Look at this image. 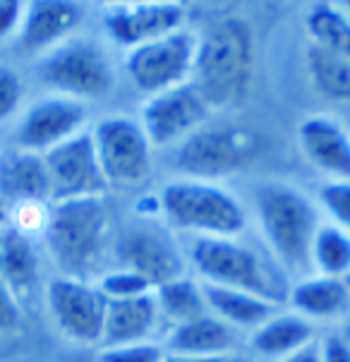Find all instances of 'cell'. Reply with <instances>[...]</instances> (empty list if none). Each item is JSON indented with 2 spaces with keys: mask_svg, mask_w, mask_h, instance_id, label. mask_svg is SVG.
Listing matches in <instances>:
<instances>
[{
  "mask_svg": "<svg viewBox=\"0 0 350 362\" xmlns=\"http://www.w3.org/2000/svg\"><path fill=\"white\" fill-rule=\"evenodd\" d=\"M187 264L197 274L199 284L233 288L267 303L288 305L293 279L264 245L235 238H187Z\"/></svg>",
  "mask_w": 350,
  "mask_h": 362,
  "instance_id": "obj_1",
  "label": "cell"
},
{
  "mask_svg": "<svg viewBox=\"0 0 350 362\" xmlns=\"http://www.w3.org/2000/svg\"><path fill=\"white\" fill-rule=\"evenodd\" d=\"M113 216L106 197L72 199L51 204L41 243L60 272L58 276L96 284L113 252Z\"/></svg>",
  "mask_w": 350,
  "mask_h": 362,
  "instance_id": "obj_2",
  "label": "cell"
},
{
  "mask_svg": "<svg viewBox=\"0 0 350 362\" xmlns=\"http://www.w3.org/2000/svg\"><path fill=\"white\" fill-rule=\"evenodd\" d=\"M252 206L264 247L293 281L312 274V240L322 226L319 206L286 180H262L252 189Z\"/></svg>",
  "mask_w": 350,
  "mask_h": 362,
  "instance_id": "obj_3",
  "label": "cell"
},
{
  "mask_svg": "<svg viewBox=\"0 0 350 362\" xmlns=\"http://www.w3.org/2000/svg\"><path fill=\"white\" fill-rule=\"evenodd\" d=\"M255 77V36L240 17H221L197 36L192 84L211 110L247 99Z\"/></svg>",
  "mask_w": 350,
  "mask_h": 362,
  "instance_id": "obj_4",
  "label": "cell"
},
{
  "mask_svg": "<svg viewBox=\"0 0 350 362\" xmlns=\"http://www.w3.org/2000/svg\"><path fill=\"white\" fill-rule=\"evenodd\" d=\"M158 216L177 235L187 238H235L247 228L243 202L214 180L173 177L156 194Z\"/></svg>",
  "mask_w": 350,
  "mask_h": 362,
  "instance_id": "obj_5",
  "label": "cell"
},
{
  "mask_svg": "<svg viewBox=\"0 0 350 362\" xmlns=\"http://www.w3.org/2000/svg\"><path fill=\"white\" fill-rule=\"evenodd\" d=\"M110 257L115 267L137 274L153 291L189 274L185 240L168 228L161 216L149 214H137L115 230Z\"/></svg>",
  "mask_w": 350,
  "mask_h": 362,
  "instance_id": "obj_6",
  "label": "cell"
},
{
  "mask_svg": "<svg viewBox=\"0 0 350 362\" xmlns=\"http://www.w3.org/2000/svg\"><path fill=\"white\" fill-rule=\"evenodd\" d=\"M264 149V137L243 122L218 120L202 125L173 149V165L182 177L214 180L247 168Z\"/></svg>",
  "mask_w": 350,
  "mask_h": 362,
  "instance_id": "obj_7",
  "label": "cell"
},
{
  "mask_svg": "<svg viewBox=\"0 0 350 362\" xmlns=\"http://www.w3.org/2000/svg\"><path fill=\"white\" fill-rule=\"evenodd\" d=\"M36 77L55 96H67L82 103L106 96L115 84L108 53L96 41L82 36H72L41 55L36 63Z\"/></svg>",
  "mask_w": 350,
  "mask_h": 362,
  "instance_id": "obj_8",
  "label": "cell"
},
{
  "mask_svg": "<svg viewBox=\"0 0 350 362\" xmlns=\"http://www.w3.org/2000/svg\"><path fill=\"white\" fill-rule=\"evenodd\" d=\"M91 142L108 187H137L151 175L153 146L132 115H106L91 127Z\"/></svg>",
  "mask_w": 350,
  "mask_h": 362,
  "instance_id": "obj_9",
  "label": "cell"
},
{
  "mask_svg": "<svg viewBox=\"0 0 350 362\" xmlns=\"http://www.w3.org/2000/svg\"><path fill=\"white\" fill-rule=\"evenodd\" d=\"M194 53L197 34L189 29H177L173 34L127 51L125 75L132 87L149 99L161 91L182 87L192 79Z\"/></svg>",
  "mask_w": 350,
  "mask_h": 362,
  "instance_id": "obj_10",
  "label": "cell"
},
{
  "mask_svg": "<svg viewBox=\"0 0 350 362\" xmlns=\"http://www.w3.org/2000/svg\"><path fill=\"white\" fill-rule=\"evenodd\" d=\"M51 187V204L72 199L106 197L108 182L96 156L91 132L84 130L44 154Z\"/></svg>",
  "mask_w": 350,
  "mask_h": 362,
  "instance_id": "obj_11",
  "label": "cell"
},
{
  "mask_svg": "<svg viewBox=\"0 0 350 362\" xmlns=\"http://www.w3.org/2000/svg\"><path fill=\"white\" fill-rule=\"evenodd\" d=\"M211 113L214 110L202 99L199 91L187 82L182 87L149 96L139 113V122L153 149H175L189 134L206 125Z\"/></svg>",
  "mask_w": 350,
  "mask_h": 362,
  "instance_id": "obj_12",
  "label": "cell"
},
{
  "mask_svg": "<svg viewBox=\"0 0 350 362\" xmlns=\"http://www.w3.org/2000/svg\"><path fill=\"white\" fill-rule=\"evenodd\" d=\"M46 305L55 327L70 341L101 343L108 300L96 284L55 276L46 286Z\"/></svg>",
  "mask_w": 350,
  "mask_h": 362,
  "instance_id": "obj_13",
  "label": "cell"
},
{
  "mask_svg": "<svg viewBox=\"0 0 350 362\" xmlns=\"http://www.w3.org/2000/svg\"><path fill=\"white\" fill-rule=\"evenodd\" d=\"M87 103L51 94L32 103L20 115L15 127V146L44 156L75 134L87 130Z\"/></svg>",
  "mask_w": 350,
  "mask_h": 362,
  "instance_id": "obj_14",
  "label": "cell"
},
{
  "mask_svg": "<svg viewBox=\"0 0 350 362\" xmlns=\"http://www.w3.org/2000/svg\"><path fill=\"white\" fill-rule=\"evenodd\" d=\"M187 10L175 3H125L103 10V32L115 46L132 51L185 29Z\"/></svg>",
  "mask_w": 350,
  "mask_h": 362,
  "instance_id": "obj_15",
  "label": "cell"
},
{
  "mask_svg": "<svg viewBox=\"0 0 350 362\" xmlns=\"http://www.w3.org/2000/svg\"><path fill=\"white\" fill-rule=\"evenodd\" d=\"M87 10L79 3L63 0H44V3L24 5L22 24L15 34V44L27 55H44L55 46L72 39L79 29Z\"/></svg>",
  "mask_w": 350,
  "mask_h": 362,
  "instance_id": "obj_16",
  "label": "cell"
},
{
  "mask_svg": "<svg viewBox=\"0 0 350 362\" xmlns=\"http://www.w3.org/2000/svg\"><path fill=\"white\" fill-rule=\"evenodd\" d=\"M240 343V331L223 324L211 312L202 315L192 322L170 327L165 334L163 348L168 358L177 360H206V358H223L235 355Z\"/></svg>",
  "mask_w": 350,
  "mask_h": 362,
  "instance_id": "obj_17",
  "label": "cell"
},
{
  "mask_svg": "<svg viewBox=\"0 0 350 362\" xmlns=\"http://www.w3.org/2000/svg\"><path fill=\"white\" fill-rule=\"evenodd\" d=\"M298 142L303 154L329 180H350V132L329 115H310L300 122Z\"/></svg>",
  "mask_w": 350,
  "mask_h": 362,
  "instance_id": "obj_18",
  "label": "cell"
},
{
  "mask_svg": "<svg viewBox=\"0 0 350 362\" xmlns=\"http://www.w3.org/2000/svg\"><path fill=\"white\" fill-rule=\"evenodd\" d=\"M0 202L8 209L22 202H51L44 156L17 146L0 151Z\"/></svg>",
  "mask_w": 350,
  "mask_h": 362,
  "instance_id": "obj_19",
  "label": "cell"
},
{
  "mask_svg": "<svg viewBox=\"0 0 350 362\" xmlns=\"http://www.w3.org/2000/svg\"><path fill=\"white\" fill-rule=\"evenodd\" d=\"M161 324V312H158L153 293L125 300H108L106 319H103V348L130 346V343L153 341V331Z\"/></svg>",
  "mask_w": 350,
  "mask_h": 362,
  "instance_id": "obj_20",
  "label": "cell"
},
{
  "mask_svg": "<svg viewBox=\"0 0 350 362\" xmlns=\"http://www.w3.org/2000/svg\"><path fill=\"white\" fill-rule=\"evenodd\" d=\"M0 281L20 300V305L34 298L41 281L36 240L22 235L10 223L0 230Z\"/></svg>",
  "mask_w": 350,
  "mask_h": 362,
  "instance_id": "obj_21",
  "label": "cell"
},
{
  "mask_svg": "<svg viewBox=\"0 0 350 362\" xmlns=\"http://www.w3.org/2000/svg\"><path fill=\"white\" fill-rule=\"evenodd\" d=\"M288 308L307 322H329L350 310V284L346 279L310 274L293 281Z\"/></svg>",
  "mask_w": 350,
  "mask_h": 362,
  "instance_id": "obj_22",
  "label": "cell"
},
{
  "mask_svg": "<svg viewBox=\"0 0 350 362\" xmlns=\"http://www.w3.org/2000/svg\"><path fill=\"white\" fill-rule=\"evenodd\" d=\"M315 341V329L312 322L296 312H274L264 324L252 331L250 346L264 360H284L288 355L298 353L300 348L310 346Z\"/></svg>",
  "mask_w": 350,
  "mask_h": 362,
  "instance_id": "obj_23",
  "label": "cell"
},
{
  "mask_svg": "<svg viewBox=\"0 0 350 362\" xmlns=\"http://www.w3.org/2000/svg\"><path fill=\"white\" fill-rule=\"evenodd\" d=\"M202 291H204L206 310L235 331H255L259 324L267 322L274 312L281 310V308H276V305L267 303V300L250 296V293H243V291H233V288L202 284Z\"/></svg>",
  "mask_w": 350,
  "mask_h": 362,
  "instance_id": "obj_24",
  "label": "cell"
},
{
  "mask_svg": "<svg viewBox=\"0 0 350 362\" xmlns=\"http://www.w3.org/2000/svg\"><path fill=\"white\" fill-rule=\"evenodd\" d=\"M310 46L350 58V15L343 5H312L305 15Z\"/></svg>",
  "mask_w": 350,
  "mask_h": 362,
  "instance_id": "obj_25",
  "label": "cell"
},
{
  "mask_svg": "<svg viewBox=\"0 0 350 362\" xmlns=\"http://www.w3.org/2000/svg\"><path fill=\"white\" fill-rule=\"evenodd\" d=\"M153 298H156L161 319H168L170 327L192 322V319H197L209 312L202 284L197 279H192L189 274L158 286L156 291H153Z\"/></svg>",
  "mask_w": 350,
  "mask_h": 362,
  "instance_id": "obj_26",
  "label": "cell"
},
{
  "mask_svg": "<svg viewBox=\"0 0 350 362\" xmlns=\"http://www.w3.org/2000/svg\"><path fill=\"white\" fill-rule=\"evenodd\" d=\"M307 70H310L312 84L319 94L341 103H350V58L310 46L307 48Z\"/></svg>",
  "mask_w": 350,
  "mask_h": 362,
  "instance_id": "obj_27",
  "label": "cell"
},
{
  "mask_svg": "<svg viewBox=\"0 0 350 362\" xmlns=\"http://www.w3.org/2000/svg\"><path fill=\"white\" fill-rule=\"evenodd\" d=\"M312 274L331 276V279H346L350 274V233L336 228L334 223L319 226L312 240Z\"/></svg>",
  "mask_w": 350,
  "mask_h": 362,
  "instance_id": "obj_28",
  "label": "cell"
},
{
  "mask_svg": "<svg viewBox=\"0 0 350 362\" xmlns=\"http://www.w3.org/2000/svg\"><path fill=\"white\" fill-rule=\"evenodd\" d=\"M319 211L329 216V223L350 233V180H324L319 187Z\"/></svg>",
  "mask_w": 350,
  "mask_h": 362,
  "instance_id": "obj_29",
  "label": "cell"
},
{
  "mask_svg": "<svg viewBox=\"0 0 350 362\" xmlns=\"http://www.w3.org/2000/svg\"><path fill=\"white\" fill-rule=\"evenodd\" d=\"M51 216V202H22L8 209V223L22 235L41 240Z\"/></svg>",
  "mask_w": 350,
  "mask_h": 362,
  "instance_id": "obj_30",
  "label": "cell"
},
{
  "mask_svg": "<svg viewBox=\"0 0 350 362\" xmlns=\"http://www.w3.org/2000/svg\"><path fill=\"white\" fill-rule=\"evenodd\" d=\"M99 291L103 293L106 300H125V298H137L153 293V288L146 284L144 279H139L137 274L125 272V269H106L103 276L96 281Z\"/></svg>",
  "mask_w": 350,
  "mask_h": 362,
  "instance_id": "obj_31",
  "label": "cell"
},
{
  "mask_svg": "<svg viewBox=\"0 0 350 362\" xmlns=\"http://www.w3.org/2000/svg\"><path fill=\"white\" fill-rule=\"evenodd\" d=\"M165 360H168V353H165L163 343L156 341L130 343V346H115L101 351V362H165Z\"/></svg>",
  "mask_w": 350,
  "mask_h": 362,
  "instance_id": "obj_32",
  "label": "cell"
},
{
  "mask_svg": "<svg viewBox=\"0 0 350 362\" xmlns=\"http://www.w3.org/2000/svg\"><path fill=\"white\" fill-rule=\"evenodd\" d=\"M24 99L22 77L12 67L0 65V125H5L20 110Z\"/></svg>",
  "mask_w": 350,
  "mask_h": 362,
  "instance_id": "obj_33",
  "label": "cell"
},
{
  "mask_svg": "<svg viewBox=\"0 0 350 362\" xmlns=\"http://www.w3.org/2000/svg\"><path fill=\"white\" fill-rule=\"evenodd\" d=\"M22 322V305L12 291L0 281V334L15 331Z\"/></svg>",
  "mask_w": 350,
  "mask_h": 362,
  "instance_id": "obj_34",
  "label": "cell"
},
{
  "mask_svg": "<svg viewBox=\"0 0 350 362\" xmlns=\"http://www.w3.org/2000/svg\"><path fill=\"white\" fill-rule=\"evenodd\" d=\"M319 360L322 362H350V343L346 336L329 334L319 341Z\"/></svg>",
  "mask_w": 350,
  "mask_h": 362,
  "instance_id": "obj_35",
  "label": "cell"
},
{
  "mask_svg": "<svg viewBox=\"0 0 350 362\" xmlns=\"http://www.w3.org/2000/svg\"><path fill=\"white\" fill-rule=\"evenodd\" d=\"M24 5L22 3H0V39H15L17 29L22 24Z\"/></svg>",
  "mask_w": 350,
  "mask_h": 362,
  "instance_id": "obj_36",
  "label": "cell"
},
{
  "mask_svg": "<svg viewBox=\"0 0 350 362\" xmlns=\"http://www.w3.org/2000/svg\"><path fill=\"white\" fill-rule=\"evenodd\" d=\"M279 362H322V360H319V341L315 339V341L310 343V346L300 348L298 353L288 355V358L279 360Z\"/></svg>",
  "mask_w": 350,
  "mask_h": 362,
  "instance_id": "obj_37",
  "label": "cell"
},
{
  "mask_svg": "<svg viewBox=\"0 0 350 362\" xmlns=\"http://www.w3.org/2000/svg\"><path fill=\"white\" fill-rule=\"evenodd\" d=\"M165 362H252L245 355L235 353V355H223V358H206V360H177V358H168Z\"/></svg>",
  "mask_w": 350,
  "mask_h": 362,
  "instance_id": "obj_38",
  "label": "cell"
},
{
  "mask_svg": "<svg viewBox=\"0 0 350 362\" xmlns=\"http://www.w3.org/2000/svg\"><path fill=\"white\" fill-rule=\"evenodd\" d=\"M5 226H8V206L0 202V230H3Z\"/></svg>",
  "mask_w": 350,
  "mask_h": 362,
  "instance_id": "obj_39",
  "label": "cell"
},
{
  "mask_svg": "<svg viewBox=\"0 0 350 362\" xmlns=\"http://www.w3.org/2000/svg\"><path fill=\"white\" fill-rule=\"evenodd\" d=\"M346 339H348V343H350V331H348V334H346Z\"/></svg>",
  "mask_w": 350,
  "mask_h": 362,
  "instance_id": "obj_40",
  "label": "cell"
}]
</instances>
